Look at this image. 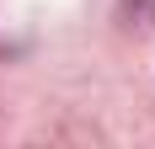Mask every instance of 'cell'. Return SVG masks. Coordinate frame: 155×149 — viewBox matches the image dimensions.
<instances>
[]
</instances>
